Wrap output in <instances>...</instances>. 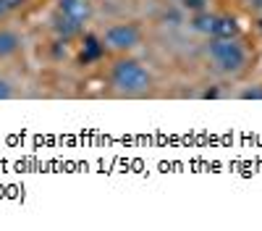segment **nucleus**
<instances>
[{"label":"nucleus","instance_id":"f257e3e1","mask_svg":"<svg viewBox=\"0 0 262 231\" xmlns=\"http://www.w3.org/2000/svg\"><path fill=\"white\" fill-rule=\"evenodd\" d=\"M107 84L118 95L137 97V95H144L155 87V76H152L147 63H142L139 58L116 55V60L107 69Z\"/></svg>","mask_w":262,"mask_h":231},{"label":"nucleus","instance_id":"f03ea898","mask_svg":"<svg viewBox=\"0 0 262 231\" xmlns=\"http://www.w3.org/2000/svg\"><path fill=\"white\" fill-rule=\"evenodd\" d=\"M205 55L212 69L226 76H238L249 66V50L238 37H207Z\"/></svg>","mask_w":262,"mask_h":231},{"label":"nucleus","instance_id":"7ed1b4c3","mask_svg":"<svg viewBox=\"0 0 262 231\" xmlns=\"http://www.w3.org/2000/svg\"><path fill=\"white\" fill-rule=\"evenodd\" d=\"M100 39H102L105 50H111L116 55H128L144 42V32L134 21H116V24H111L100 34Z\"/></svg>","mask_w":262,"mask_h":231},{"label":"nucleus","instance_id":"20e7f679","mask_svg":"<svg viewBox=\"0 0 262 231\" xmlns=\"http://www.w3.org/2000/svg\"><path fill=\"white\" fill-rule=\"evenodd\" d=\"M55 13L66 16L79 27H86L95 16V6L92 0H55Z\"/></svg>","mask_w":262,"mask_h":231},{"label":"nucleus","instance_id":"39448f33","mask_svg":"<svg viewBox=\"0 0 262 231\" xmlns=\"http://www.w3.org/2000/svg\"><path fill=\"white\" fill-rule=\"evenodd\" d=\"M24 50V37L13 27H0V60H11Z\"/></svg>","mask_w":262,"mask_h":231},{"label":"nucleus","instance_id":"423d86ee","mask_svg":"<svg viewBox=\"0 0 262 231\" xmlns=\"http://www.w3.org/2000/svg\"><path fill=\"white\" fill-rule=\"evenodd\" d=\"M210 37H242V27H238V21H236L233 16H228V13H215Z\"/></svg>","mask_w":262,"mask_h":231},{"label":"nucleus","instance_id":"0eeeda50","mask_svg":"<svg viewBox=\"0 0 262 231\" xmlns=\"http://www.w3.org/2000/svg\"><path fill=\"white\" fill-rule=\"evenodd\" d=\"M53 32L60 39H71V37H79L84 32V27L74 24V21H69L66 16H60V13H53Z\"/></svg>","mask_w":262,"mask_h":231},{"label":"nucleus","instance_id":"6e6552de","mask_svg":"<svg viewBox=\"0 0 262 231\" xmlns=\"http://www.w3.org/2000/svg\"><path fill=\"white\" fill-rule=\"evenodd\" d=\"M105 53V45L102 39L95 37V34H84V48H81V58L84 60H97L100 55Z\"/></svg>","mask_w":262,"mask_h":231},{"label":"nucleus","instance_id":"1a4fd4ad","mask_svg":"<svg viewBox=\"0 0 262 231\" xmlns=\"http://www.w3.org/2000/svg\"><path fill=\"white\" fill-rule=\"evenodd\" d=\"M0 3H3L6 11L13 16V13H18V11H24V8L29 6V0H0Z\"/></svg>","mask_w":262,"mask_h":231},{"label":"nucleus","instance_id":"9d476101","mask_svg":"<svg viewBox=\"0 0 262 231\" xmlns=\"http://www.w3.org/2000/svg\"><path fill=\"white\" fill-rule=\"evenodd\" d=\"M207 3L210 0H181V6L191 13H200V11H207Z\"/></svg>","mask_w":262,"mask_h":231},{"label":"nucleus","instance_id":"9b49d317","mask_svg":"<svg viewBox=\"0 0 262 231\" xmlns=\"http://www.w3.org/2000/svg\"><path fill=\"white\" fill-rule=\"evenodd\" d=\"M13 97V84L8 79H0V100H11Z\"/></svg>","mask_w":262,"mask_h":231},{"label":"nucleus","instance_id":"f8f14e48","mask_svg":"<svg viewBox=\"0 0 262 231\" xmlns=\"http://www.w3.org/2000/svg\"><path fill=\"white\" fill-rule=\"evenodd\" d=\"M244 100H262V84H254L252 90H242Z\"/></svg>","mask_w":262,"mask_h":231},{"label":"nucleus","instance_id":"ddd939ff","mask_svg":"<svg viewBox=\"0 0 262 231\" xmlns=\"http://www.w3.org/2000/svg\"><path fill=\"white\" fill-rule=\"evenodd\" d=\"M6 18H11V13L6 11V6H3V3H0V24H3Z\"/></svg>","mask_w":262,"mask_h":231},{"label":"nucleus","instance_id":"4468645a","mask_svg":"<svg viewBox=\"0 0 262 231\" xmlns=\"http://www.w3.org/2000/svg\"><path fill=\"white\" fill-rule=\"evenodd\" d=\"M249 8H252V11H257V13H262V0H252Z\"/></svg>","mask_w":262,"mask_h":231}]
</instances>
